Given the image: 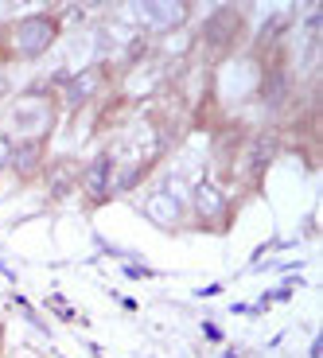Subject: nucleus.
I'll list each match as a JSON object with an SVG mask.
<instances>
[{
	"mask_svg": "<svg viewBox=\"0 0 323 358\" xmlns=\"http://www.w3.org/2000/svg\"><path fill=\"white\" fill-rule=\"evenodd\" d=\"M51 39H55V20H47V16H31L16 27V47L24 55H39Z\"/></svg>",
	"mask_w": 323,
	"mask_h": 358,
	"instance_id": "f257e3e1",
	"label": "nucleus"
},
{
	"mask_svg": "<svg viewBox=\"0 0 323 358\" xmlns=\"http://www.w3.org/2000/svg\"><path fill=\"white\" fill-rule=\"evenodd\" d=\"M234 31H238V12L234 8H222V12H215L210 16V24H207V39L215 47H226L234 39Z\"/></svg>",
	"mask_w": 323,
	"mask_h": 358,
	"instance_id": "f03ea898",
	"label": "nucleus"
},
{
	"mask_svg": "<svg viewBox=\"0 0 323 358\" xmlns=\"http://www.w3.org/2000/svg\"><path fill=\"white\" fill-rule=\"evenodd\" d=\"M109 171H113V160H109V156H101V160L86 171V187H90L94 199H101L109 191Z\"/></svg>",
	"mask_w": 323,
	"mask_h": 358,
	"instance_id": "7ed1b4c3",
	"label": "nucleus"
},
{
	"mask_svg": "<svg viewBox=\"0 0 323 358\" xmlns=\"http://www.w3.org/2000/svg\"><path fill=\"white\" fill-rule=\"evenodd\" d=\"M36 160H39V144L36 141H24L16 152H12V164H16L20 171H31V164H36Z\"/></svg>",
	"mask_w": 323,
	"mask_h": 358,
	"instance_id": "20e7f679",
	"label": "nucleus"
},
{
	"mask_svg": "<svg viewBox=\"0 0 323 358\" xmlns=\"http://www.w3.org/2000/svg\"><path fill=\"white\" fill-rule=\"evenodd\" d=\"M199 210H203V215H218V210H222V195H218L215 187H210V183H203V187H199Z\"/></svg>",
	"mask_w": 323,
	"mask_h": 358,
	"instance_id": "39448f33",
	"label": "nucleus"
},
{
	"mask_svg": "<svg viewBox=\"0 0 323 358\" xmlns=\"http://www.w3.org/2000/svg\"><path fill=\"white\" fill-rule=\"evenodd\" d=\"M269 156H273V141L265 136V141H257V148H253L250 168H253V171H257V168H265V164H269Z\"/></svg>",
	"mask_w": 323,
	"mask_h": 358,
	"instance_id": "423d86ee",
	"label": "nucleus"
},
{
	"mask_svg": "<svg viewBox=\"0 0 323 358\" xmlns=\"http://www.w3.org/2000/svg\"><path fill=\"white\" fill-rule=\"evenodd\" d=\"M94 82H98V71H86V74L78 78V86L71 90V101H82V98H86V94L94 90Z\"/></svg>",
	"mask_w": 323,
	"mask_h": 358,
	"instance_id": "0eeeda50",
	"label": "nucleus"
},
{
	"mask_svg": "<svg viewBox=\"0 0 323 358\" xmlns=\"http://www.w3.org/2000/svg\"><path fill=\"white\" fill-rule=\"evenodd\" d=\"M8 156H12V148H8V144H4V141H0V164L8 160Z\"/></svg>",
	"mask_w": 323,
	"mask_h": 358,
	"instance_id": "6e6552de",
	"label": "nucleus"
}]
</instances>
